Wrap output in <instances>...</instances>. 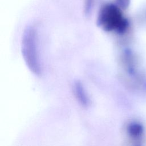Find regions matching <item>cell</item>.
<instances>
[{"instance_id": "obj_4", "label": "cell", "mask_w": 146, "mask_h": 146, "mask_svg": "<svg viewBox=\"0 0 146 146\" xmlns=\"http://www.w3.org/2000/svg\"><path fill=\"white\" fill-rule=\"evenodd\" d=\"M127 132L131 139H141L144 133V128L141 124L133 122L127 126Z\"/></svg>"}, {"instance_id": "obj_2", "label": "cell", "mask_w": 146, "mask_h": 146, "mask_svg": "<svg viewBox=\"0 0 146 146\" xmlns=\"http://www.w3.org/2000/svg\"><path fill=\"white\" fill-rule=\"evenodd\" d=\"M96 24L106 31H116L123 33L128 27V22L123 17L120 8L117 5L108 3L103 6L99 11Z\"/></svg>"}, {"instance_id": "obj_5", "label": "cell", "mask_w": 146, "mask_h": 146, "mask_svg": "<svg viewBox=\"0 0 146 146\" xmlns=\"http://www.w3.org/2000/svg\"><path fill=\"white\" fill-rule=\"evenodd\" d=\"M94 0H84V13L88 15L92 11Z\"/></svg>"}, {"instance_id": "obj_1", "label": "cell", "mask_w": 146, "mask_h": 146, "mask_svg": "<svg viewBox=\"0 0 146 146\" xmlns=\"http://www.w3.org/2000/svg\"><path fill=\"white\" fill-rule=\"evenodd\" d=\"M21 52L30 71L36 75H40L42 70L38 50L37 33L35 29L31 26H27L23 32Z\"/></svg>"}, {"instance_id": "obj_3", "label": "cell", "mask_w": 146, "mask_h": 146, "mask_svg": "<svg viewBox=\"0 0 146 146\" xmlns=\"http://www.w3.org/2000/svg\"><path fill=\"white\" fill-rule=\"evenodd\" d=\"M74 90L80 103L84 106H87L90 103V100L83 84L80 81H76L74 83Z\"/></svg>"}, {"instance_id": "obj_6", "label": "cell", "mask_w": 146, "mask_h": 146, "mask_svg": "<svg viewBox=\"0 0 146 146\" xmlns=\"http://www.w3.org/2000/svg\"><path fill=\"white\" fill-rule=\"evenodd\" d=\"M117 6L120 8L126 9L129 4V0H115Z\"/></svg>"}, {"instance_id": "obj_7", "label": "cell", "mask_w": 146, "mask_h": 146, "mask_svg": "<svg viewBox=\"0 0 146 146\" xmlns=\"http://www.w3.org/2000/svg\"><path fill=\"white\" fill-rule=\"evenodd\" d=\"M133 143L131 144V146H142L140 143V139H132Z\"/></svg>"}]
</instances>
